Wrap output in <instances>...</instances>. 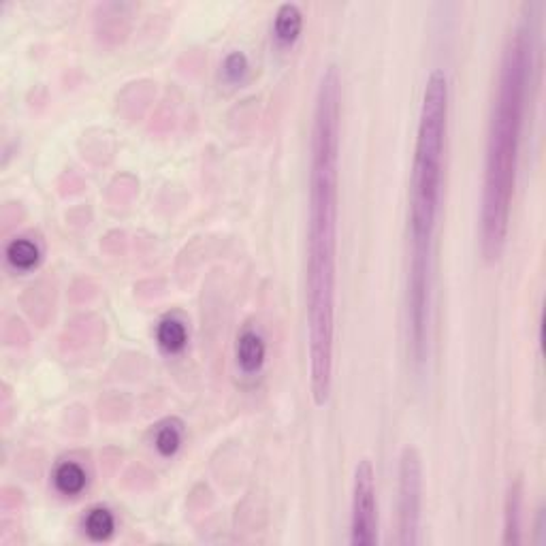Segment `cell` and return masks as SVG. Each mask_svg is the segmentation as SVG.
<instances>
[{
  "label": "cell",
  "instance_id": "obj_6",
  "mask_svg": "<svg viewBox=\"0 0 546 546\" xmlns=\"http://www.w3.org/2000/svg\"><path fill=\"white\" fill-rule=\"evenodd\" d=\"M265 363V342L254 328H243L237 339V365L243 374H257Z\"/></svg>",
  "mask_w": 546,
  "mask_h": 546
},
{
  "label": "cell",
  "instance_id": "obj_1",
  "mask_svg": "<svg viewBox=\"0 0 546 546\" xmlns=\"http://www.w3.org/2000/svg\"><path fill=\"white\" fill-rule=\"evenodd\" d=\"M342 79L328 65L318 83L310 139V205L305 243V314L310 386L314 404L328 401L333 386L337 273V186Z\"/></svg>",
  "mask_w": 546,
  "mask_h": 546
},
{
  "label": "cell",
  "instance_id": "obj_11",
  "mask_svg": "<svg viewBox=\"0 0 546 546\" xmlns=\"http://www.w3.org/2000/svg\"><path fill=\"white\" fill-rule=\"evenodd\" d=\"M7 261L15 269H30L39 261V248L30 240H13L7 246Z\"/></svg>",
  "mask_w": 546,
  "mask_h": 546
},
{
  "label": "cell",
  "instance_id": "obj_4",
  "mask_svg": "<svg viewBox=\"0 0 546 546\" xmlns=\"http://www.w3.org/2000/svg\"><path fill=\"white\" fill-rule=\"evenodd\" d=\"M397 529L401 546L418 544V523L423 503V463L415 447H406L400 457V485H397Z\"/></svg>",
  "mask_w": 546,
  "mask_h": 546
},
{
  "label": "cell",
  "instance_id": "obj_10",
  "mask_svg": "<svg viewBox=\"0 0 546 546\" xmlns=\"http://www.w3.org/2000/svg\"><path fill=\"white\" fill-rule=\"evenodd\" d=\"M54 485L65 495H75L86 485V471L82 470V465L73 463V461H65L54 471Z\"/></svg>",
  "mask_w": 546,
  "mask_h": 546
},
{
  "label": "cell",
  "instance_id": "obj_3",
  "mask_svg": "<svg viewBox=\"0 0 546 546\" xmlns=\"http://www.w3.org/2000/svg\"><path fill=\"white\" fill-rule=\"evenodd\" d=\"M448 77L447 73H429L418 115L415 161L408 190V235L410 261H431L439 208H442L444 147L448 131Z\"/></svg>",
  "mask_w": 546,
  "mask_h": 546
},
{
  "label": "cell",
  "instance_id": "obj_14",
  "mask_svg": "<svg viewBox=\"0 0 546 546\" xmlns=\"http://www.w3.org/2000/svg\"><path fill=\"white\" fill-rule=\"evenodd\" d=\"M246 73H248V58L243 56L241 51H231V54L225 58V62H222V75H225L226 82L231 83L241 82Z\"/></svg>",
  "mask_w": 546,
  "mask_h": 546
},
{
  "label": "cell",
  "instance_id": "obj_9",
  "mask_svg": "<svg viewBox=\"0 0 546 546\" xmlns=\"http://www.w3.org/2000/svg\"><path fill=\"white\" fill-rule=\"evenodd\" d=\"M156 339L158 344H161V348L167 350V352H179V350L186 346V325H184L182 320H178V318L167 316L156 328Z\"/></svg>",
  "mask_w": 546,
  "mask_h": 546
},
{
  "label": "cell",
  "instance_id": "obj_13",
  "mask_svg": "<svg viewBox=\"0 0 546 546\" xmlns=\"http://www.w3.org/2000/svg\"><path fill=\"white\" fill-rule=\"evenodd\" d=\"M83 527H86V534L90 538L105 540L114 534V517H111V512L105 510V508H94V510L88 512Z\"/></svg>",
  "mask_w": 546,
  "mask_h": 546
},
{
  "label": "cell",
  "instance_id": "obj_2",
  "mask_svg": "<svg viewBox=\"0 0 546 546\" xmlns=\"http://www.w3.org/2000/svg\"><path fill=\"white\" fill-rule=\"evenodd\" d=\"M532 30L514 26L502 51L497 92L487 135L485 184L480 208V250L485 261H497L506 248L508 222L517 179L518 147L525 118V99L532 73Z\"/></svg>",
  "mask_w": 546,
  "mask_h": 546
},
{
  "label": "cell",
  "instance_id": "obj_12",
  "mask_svg": "<svg viewBox=\"0 0 546 546\" xmlns=\"http://www.w3.org/2000/svg\"><path fill=\"white\" fill-rule=\"evenodd\" d=\"M154 444H156L158 453L164 455V457L173 455L175 450L179 448V444H182V423L179 421L162 423V425L156 429V439H154Z\"/></svg>",
  "mask_w": 546,
  "mask_h": 546
},
{
  "label": "cell",
  "instance_id": "obj_8",
  "mask_svg": "<svg viewBox=\"0 0 546 546\" xmlns=\"http://www.w3.org/2000/svg\"><path fill=\"white\" fill-rule=\"evenodd\" d=\"M521 508H523V491L521 482H514L508 489L506 508H503V544L521 542Z\"/></svg>",
  "mask_w": 546,
  "mask_h": 546
},
{
  "label": "cell",
  "instance_id": "obj_5",
  "mask_svg": "<svg viewBox=\"0 0 546 546\" xmlns=\"http://www.w3.org/2000/svg\"><path fill=\"white\" fill-rule=\"evenodd\" d=\"M350 544L372 546L378 542V500L376 471L369 459H360L354 470L352 508H350Z\"/></svg>",
  "mask_w": 546,
  "mask_h": 546
},
{
  "label": "cell",
  "instance_id": "obj_7",
  "mask_svg": "<svg viewBox=\"0 0 546 546\" xmlns=\"http://www.w3.org/2000/svg\"><path fill=\"white\" fill-rule=\"evenodd\" d=\"M304 26V15L295 3H284L278 7L273 20V36L280 45H293Z\"/></svg>",
  "mask_w": 546,
  "mask_h": 546
}]
</instances>
